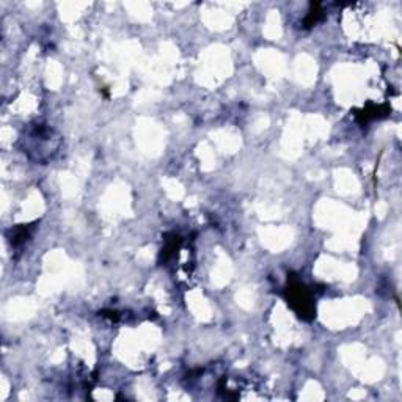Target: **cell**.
<instances>
[{
	"instance_id": "cell-1",
	"label": "cell",
	"mask_w": 402,
	"mask_h": 402,
	"mask_svg": "<svg viewBox=\"0 0 402 402\" xmlns=\"http://www.w3.org/2000/svg\"><path fill=\"white\" fill-rule=\"evenodd\" d=\"M287 302L296 308L300 316L305 318L306 314L314 313L310 292H308L306 287L304 285H300L299 281L290 285V287H287Z\"/></svg>"
}]
</instances>
